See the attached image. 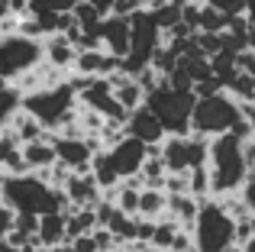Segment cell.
Returning <instances> with one entry per match:
<instances>
[{"instance_id": "cell-1", "label": "cell", "mask_w": 255, "mask_h": 252, "mask_svg": "<svg viewBox=\"0 0 255 252\" xmlns=\"http://www.w3.org/2000/svg\"><path fill=\"white\" fill-rule=\"evenodd\" d=\"M207 171H210V194H236V191H243V184L252 175L249 162H246V139L236 136V132L213 136L210 152H207Z\"/></svg>"}, {"instance_id": "cell-2", "label": "cell", "mask_w": 255, "mask_h": 252, "mask_svg": "<svg viewBox=\"0 0 255 252\" xmlns=\"http://www.w3.org/2000/svg\"><path fill=\"white\" fill-rule=\"evenodd\" d=\"M0 197L13 214H36V217L62 210V204H68L62 191H55L45 178L36 175H3Z\"/></svg>"}, {"instance_id": "cell-3", "label": "cell", "mask_w": 255, "mask_h": 252, "mask_svg": "<svg viewBox=\"0 0 255 252\" xmlns=\"http://www.w3.org/2000/svg\"><path fill=\"white\" fill-rule=\"evenodd\" d=\"M191 236H194V249L197 252H223L236 243V220L226 214L223 204L207 197V201H200Z\"/></svg>"}, {"instance_id": "cell-4", "label": "cell", "mask_w": 255, "mask_h": 252, "mask_svg": "<svg viewBox=\"0 0 255 252\" xmlns=\"http://www.w3.org/2000/svg\"><path fill=\"white\" fill-rule=\"evenodd\" d=\"M194 91H174L168 84H158L155 91L145 94V107L158 117V123L165 126L168 136H187L191 132V114H194Z\"/></svg>"}, {"instance_id": "cell-5", "label": "cell", "mask_w": 255, "mask_h": 252, "mask_svg": "<svg viewBox=\"0 0 255 252\" xmlns=\"http://www.w3.org/2000/svg\"><path fill=\"white\" fill-rule=\"evenodd\" d=\"M243 120V110H239V101H233L230 94L217 91L210 97H197L191 114V132L194 136H223V132H233V126Z\"/></svg>"}, {"instance_id": "cell-6", "label": "cell", "mask_w": 255, "mask_h": 252, "mask_svg": "<svg viewBox=\"0 0 255 252\" xmlns=\"http://www.w3.org/2000/svg\"><path fill=\"white\" fill-rule=\"evenodd\" d=\"M75 107V84H52V88L32 91L23 97V110L29 117H36L45 129H55L71 117Z\"/></svg>"}, {"instance_id": "cell-7", "label": "cell", "mask_w": 255, "mask_h": 252, "mask_svg": "<svg viewBox=\"0 0 255 252\" xmlns=\"http://www.w3.org/2000/svg\"><path fill=\"white\" fill-rule=\"evenodd\" d=\"M45 55V45L32 36H23V32H6L0 36V78L3 81H13L23 71H29L32 65H39Z\"/></svg>"}, {"instance_id": "cell-8", "label": "cell", "mask_w": 255, "mask_h": 252, "mask_svg": "<svg viewBox=\"0 0 255 252\" xmlns=\"http://www.w3.org/2000/svg\"><path fill=\"white\" fill-rule=\"evenodd\" d=\"M207 152H210V139L204 136H165L158 145V155H162L165 168L168 171H191L207 165Z\"/></svg>"}, {"instance_id": "cell-9", "label": "cell", "mask_w": 255, "mask_h": 252, "mask_svg": "<svg viewBox=\"0 0 255 252\" xmlns=\"http://www.w3.org/2000/svg\"><path fill=\"white\" fill-rule=\"evenodd\" d=\"M107 155H110V162H113L120 178H136L142 171L145 158H149V145L136 136H123L107 149Z\"/></svg>"}, {"instance_id": "cell-10", "label": "cell", "mask_w": 255, "mask_h": 252, "mask_svg": "<svg viewBox=\"0 0 255 252\" xmlns=\"http://www.w3.org/2000/svg\"><path fill=\"white\" fill-rule=\"evenodd\" d=\"M52 149H55V162L65 165L68 171H91L94 145L84 136H58Z\"/></svg>"}, {"instance_id": "cell-11", "label": "cell", "mask_w": 255, "mask_h": 252, "mask_svg": "<svg viewBox=\"0 0 255 252\" xmlns=\"http://www.w3.org/2000/svg\"><path fill=\"white\" fill-rule=\"evenodd\" d=\"M126 136H136V139H142L145 145H162V139L168 136L165 132V126L158 123V117L152 114L149 107H136V110H129V117H126Z\"/></svg>"}, {"instance_id": "cell-12", "label": "cell", "mask_w": 255, "mask_h": 252, "mask_svg": "<svg viewBox=\"0 0 255 252\" xmlns=\"http://www.w3.org/2000/svg\"><path fill=\"white\" fill-rule=\"evenodd\" d=\"M97 36H100V49L107 45L110 55L123 58L129 52V19L126 16H104L97 26Z\"/></svg>"}, {"instance_id": "cell-13", "label": "cell", "mask_w": 255, "mask_h": 252, "mask_svg": "<svg viewBox=\"0 0 255 252\" xmlns=\"http://www.w3.org/2000/svg\"><path fill=\"white\" fill-rule=\"evenodd\" d=\"M65 214L62 210H52V214H42L39 217V230H36V240L39 246L45 249H58L65 243Z\"/></svg>"}, {"instance_id": "cell-14", "label": "cell", "mask_w": 255, "mask_h": 252, "mask_svg": "<svg viewBox=\"0 0 255 252\" xmlns=\"http://www.w3.org/2000/svg\"><path fill=\"white\" fill-rule=\"evenodd\" d=\"M19 152H23V162H26V171L29 168H39V171H49L55 162V149H52V142H45V139H36V142H26L19 145Z\"/></svg>"}, {"instance_id": "cell-15", "label": "cell", "mask_w": 255, "mask_h": 252, "mask_svg": "<svg viewBox=\"0 0 255 252\" xmlns=\"http://www.w3.org/2000/svg\"><path fill=\"white\" fill-rule=\"evenodd\" d=\"M165 210H168V194H165L162 188H142L136 217H142V220H158Z\"/></svg>"}, {"instance_id": "cell-16", "label": "cell", "mask_w": 255, "mask_h": 252, "mask_svg": "<svg viewBox=\"0 0 255 252\" xmlns=\"http://www.w3.org/2000/svg\"><path fill=\"white\" fill-rule=\"evenodd\" d=\"M75 55H78V49L68 42L65 32H55V36L45 42V58H49L55 68H68V65H75Z\"/></svg>"}, {"instance_id": "cell-17", "label": "cell", "mask_w": 255, "mask_h": 252, "mask_svg": "<svg viewBox=\"0 0 255 252\" xmlns=\"http://www.w3.org/2000/svg\"><path fill=\"white\" fill-rule=\"evenodd\" d=\"M91 178L97 181V188H117V184H120V175H117V168H113L107 149L94 152V158H91Z\"/></svg>"}, {"instance_id": "cell-18", "label": "cell", "mask_w": 255, "mask_h": 252, "mask_svg": "<svg viewBox=\"0 0 255 252\" xmlns=\"http://www.w3.org/2000/svg\"><path fill=\"white\" fill-rule=\"evenodd\" d=\"M10 123H16V126H13V136H16V142H19V145H26V142H36V139H42V129H45V126L39 123L36 117H29L26 110H23V114H16Z\"/></svg>"}, {"instance_id": "cell-19", "label": "cell", "mask_w": 255, "mask_h": 252, "mask_svg": "<svg viewBox=\"0 0 255 252\" xmlns=\"http://www.w3.org/2000/svg\"><path fill=\"white\" fill-rule=\"evenodd\" d=\"M178 233H181V223H174V220H162L158 223L155 220V233H152V246H155L158 252L162 249H168L174 246V240H178Z\"/></svg>"}, {"instance_id": "cell-20", "label": "cell", "mask_w": 255, "mask_h": 252, "mask_svg": "<svg viewBox=\"0 0 255 252\" xmlns=\"http://www.w3.org/2000/svg\"><path fill=\"white\" fill-rule=\"evenodd\" d=\"M13 220H16V214H13V210L6 207L3 201H0V240H3V236L13 230Z\"/></svg>"}, {"instance_id": "cell-21", "label": "cell", "mask_w": 255, "mask_h": 252, "mask_svg": "<svg viewBox=\"0 0 255 252\" xmlns=\"http://www.w3.org/2000/svg\"><path fill=\"white\" fill-rule=\"evenodd\" d=\"M243 201H246V207L255 214V171L249 175V181L243 184Z\"/></svg>"}, {"instance_id": "cell-22", "label": "cell", "mask_w": 255, "mask_h": 252, "mask_svg": "<svg viewBox=\"0 0 255 252\" xmlns=\"http://www.w3.org/2000/svg\"><path fill=\"white\" fill-rule=\"evenodd\" d=\"M87 3H91L100 16H110V13H113V0H87Z\"/></svg>"}, {"instance_id": "cell-23", "label": "cell", "mask_w": 255, "mask_h": 252, "mask_svg": "<svg viewBox=\"0 0 255 252\" xmlns=\"http://www.w3.org/2000/svg\"><path fill=\"white\" fill-rule=\"evenodd\" d=\"M239 246H243V252H255V233H252L246 243H239Z\"/></svg>"}, {"instance_id": "cell-24", "label": "cell", "mask_w": 255, "mask_h": 252, "mask_svg": "<svg viewBox=\"0 0 255 252\" xmlns=\"http://www.w3.org/2000/svg\"><path fill=\"white\" fill-rule=\"evenodd\" d=\"M0 252H19V249L10 246V243H6V236H3V240H0Z\"/></svg>"}, {"instance_id": "cell-25", "label": "cell", "mask_w": 255, "mask_h": 252, "mask_svg": "<svg viewBox=\"0 0 255 252\" xmlns=\"http://www.w3.org/2000/svg\"><path fill=\"white\" fill-rule=\"evenodd\" d=\"M132 252H158V249H155V246H136Z\"/></svg>"}, {"instance_id": "cell-26", "label": "cell", "mask_w": 255, "mask_h": 252, "mask_svg": "<svg viewBox=\"0 0 255 252\" xmlns=\"http://www.w3.org/2000/svg\"><path fill=\"white\" fill-rule=\"evenodd\" d=\"M223 252H243V246H239V243H233L230 249H223Z\"/></svg>"}, {"instance_id": "cell-27", "label": "cell", "mask_w": 255, "mask_h": 252, "mask_svg": "<svg viewBox=\"0 0 255 252\" xmlns=\"http://www.w3.org/2000/svg\"><path fill=\"white\" fill-rule=\"evenodd\" d=\"M49 252H68V246H65V249H62V246H58V249H49Z\"/></svg>"}]
</instances>
